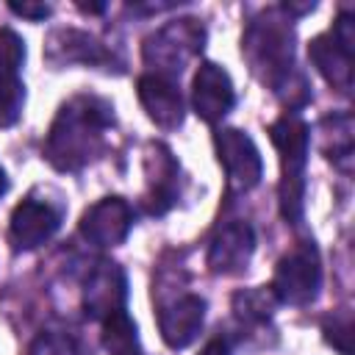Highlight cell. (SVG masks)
I'll list each match as a JSON object with an SVG mask.
<instances>
[{
    "label": "cell",
    "instance_id": "cell-17",
    "mask_svg": "<svg viewBox=\"0 0 355 355\" xmlns=\"http://www.w3.org/2000/svg\"><path fill=\"white\" fill-rule=\"evenodd\" d=\"M103 347L108 355H141L136 324L125 311L103 319Z\"/></svg>",
    "mask_w": 355,
    "mask_h": 355
},
{
    "label": "cell",
    "instance_id": "cell-14",
    "mask_svg": "<svg viewBox=\"0 0 355 355\" xmlns=\"http://www.w3.org/2000/svg\"><path fill=\"white\" fill-rule=\"evenodd\" d=\"M61 227V211H55L50 202L39 200H22L11 214V241L19 250H33L53 239V233Z\"/></svg>",
    "mask_w": 355,
    "mask_h": 355
},
{
    "label": "cell",
    "instance_id": "cell-11",
    "mask_svg": "<svg viewBox=\"0 0 355 355\" xmlns=\"http://www.w3.org/2000/svg\"><path fill=\"white\" fill-rule=\"evenodd\" d=\"M125 297H128V280L122 266L111 261H100L83 288V308L86 316L92 319H108L116 311H125Z\"/></svg>",
    "mask_w": 355,
    "mask_h": 355
},
{
    "label": "cell",
    "instance_id": "cell-26",
    "mask_svg": "<svg viewBox=\"0 0 355 355\" xmlns=\"http://www.w3.org/2000/svg\"><path fill=\"white\" fill-rule=\"evenodd\" d=\"M6 189H8V178H6V172H3V166H0V197L6 194Z\"/></svg>",
    "mask_w": 355,
    "mask_h": 355
},
{
    "label": "cell",
    "instance_id": "cell-23",
    "mask_svg": "<svg viewBox=\"0 0 355 355\" xmlns=\"http://www.w3.org/2000/svg\"><path fill=\"white\" fill-rule=\"evenodd\" d=\"M31 355H80L75 338L64 336V333H42L33 347H31Z\"/></svg>",
    "mask_w": 355,
    "mask_h": 355
},
{
    "label": "cell",
    "instance_id": "cell-18",
    "mask_svg": "<svg viewBox=\"0 0 355 355\" xmlns=\"http://www.w3.org/2000/svg\"><path fill=\"white\" fill-rule=\"evenodd\" d=\"M322 150L330 161L347 166L352 158V116L349 114H336L322 119Z\"/></svg>",
    "mask_w": 355,
    "mask_h": 355
},
{
    "label": "cell",
    "instance_id": "cell-9",
    "mask_svg": "<svg viewBox=\"0 0 355 355\" xmlns=\"http://www.w3.org/2000/svg\"><path fill=\"white\" fill-rule=\"evenodd\" d=\"M178 161L164 144H147L144 155V175H147V194H144V208L153 216L166 214L175 200H178Z\"/></svg>",
    "mask_w": 355,
    "mask_h": 355
},
{
    "label": "cell",
    "instance_id": "cell-10",
    "mask_svg": "<svg viewBox=\"0 0 355 355\" xmlns=\"http://www.w3.org/2000/svg\"><path fill=\"white\" fill-rule=\"evenodd\" d=\"M255 252V233L247 222H227L216 230L208 247V269L214 275H239Z\"/></svg>",
    "mask_w": 355,
    "mask_h": 355
},
{
    "label": "cell",
    "instance_id": "cell-1",
    "mask_svg": "<svg viewBox=\"0 0 355 355\" xmlns=\"http://www.w3.org/2000/svg\"><path fill=\"white\" fill-rule=\"evenodd\" d=\"M114 122V108L94 94H78L61 105L50 125L44 155L61 172L86 166L103 150V133Z\"/></svg>",
    "mask_w": 355,
    "mask_h": 355
},
{
    "label": "cell",
    "instance_id": "cell-13",
    "mask_svg": "<svg viewBox=\"0 0 355 355\" xmlns=\"http://www.w3.org/2000/svg\"><path fill=\"white\" fill-rule=\"evenodd\" d=\"M202 319H205V300L197 294H183L158 311L161 338L166 341V347L183 349L197 338Z\"/></svg>",
    "mask_w": 355,
    "mask_h": 355
},
{
    "label": "cell",
    "instance_id": "cell-6",
    "mask_svg": "<svg viewBox=\"0 0 355 355\" xmlns=\"http://www.w3.org/2000/svg\"><path fill=\"white\" fill-rule=\"evenodd\" d=\"M214 144H216V158L225 169L227 186L233 191H250L252 186H258L263 175V161L255 141L244 130L222 128L214 133Z\"/></svg>",
    "mask_w": 355,
    "mask_h": 355
},
{
    "label": "cell",
    "instance_id": "cell-12",
    "mask_svg": "<svg viewBox=\"0 0 355 355\" xmlns=\"http://www.w3.org/2000/svg\"><path fill=\"white\" fill-rule=\"evenodd\" d=\"M139 92V103L147 111V116L164 128V130H175L183 122V97L180 89L175 86V80L169 75H141L136 83Z\"/></svg>",
    "mask_w": 355,
    "mask_h": 355
},
{
    "label": "cell",
    "instance_id": "cell-16",
    "mask_svg": "<svg viewBox=\"0 0 355 355\" xmlns=\"http://www.w3.org/2000/svg\"><path fill=\"white\" fill-rule=\"evenodd\" d=\"M47 55L53 61H80V64H108L114 55L103 50L89 33L80 31H55L47 44Z\"/></svg>",
    "mask_w": 355,
    "mask_h": 355
},
{
    "label": "cell",
    "instance_id": "cell-2",
    "mask_svg": "<svg viewBox=\"0 0 355 355\" xmlns=\"http://www.w3.org/2000/svg\"><path fill=\"white\" fill-rule=\"evenodd\" d=\"M291 42H294L291 19H286L280 11H263L258 19L250 22L241 39V53L250 61V69L275 92L291 83V67H294Z\"/></svg>",
    "mask_w": 355,
    "mask_h": 355
},
{
    "label": "cell",
    "instance_id": "cell-20",
    "mask_svg": "<svg viewBox=\"0 0 355 355\" xmlns=\"http://www.w3.org/2000/svg\"><path fill=\"white\" fill-rule=\"evenodd\" d=\"M22 103H25V86H22V80L17 75L14 78H0V128L14 125L19 119Z\"/></svg>",
    "mask_w": 355,
    "mask_h": 355
},
{
    "label": "cell",
    "instance_id": "cell-8",
    "mask_svg": "<svg viewBox=\"0 0 355 355\" xmlns=\"http://www.w3.org/2000/svg\"><path fill=\"white\" fill-rule=\"evenodd\" d=\"M133 227V208L122 197H103L80 216V233L97 247H116Z\"/></svg>",
    "mask_w": 355,
    "mask_h": 355
},
{
    "label": "cell",
    "instance_id": "cell-19",
    "mask_svg": "<svg viewBox=\"0 0 355 355\" xmlns=\"http://www.w3.org/2000/svg\"><path fill=\"white\" fill-rule=\"evenodd\" d=\"M275 294H272V288H252V291H241V294H236V300H233V308H236V313L241 316V319H247V322H255V319H266L269 313H272V308H275Z\"/></svg>",
    "mask_w": 355,
    "mask_h": 355
},
{
    "label": "cell",
    "instance_id": "cell-7",
    "mask_svg": "<svg viewBox=\"0 0 355 355\" xmlns=\"http://www.w3.org/2000/svg\"><path fill=\"white\" fill-rule=\"evenodd\" d=\"M236 103V92H233V80L230 75L214 64V61H202L197 67L194 83H191V105L194 114L202 122H219Z\"/></svg>",
    "mask_w": 355,
    "mask_h": 355
},
{
    "label": "cell",
    "instance_id": "cell-15",
    "mask_svg": "<svg viewBox=\"0 0 355 355\" xmlns=\"http://www.w3.org/2000/svg\"><path fill=\"white\" fill-rule=\"evenodd\" d=\"M308 55L333 89L338 92L352 89V50L341 47L330 33H322L308 44Z\"/></svg>",
    "mask_w": 355,
    "mask_h": 355
},
{
    "label": "cell",
    "instance_id": "cell-21",
    "mask_svg": "<svg viewBox=\"0 0 355 355\" xmlns=\"http://www.w3.org/2000/svg\"><path fill=\"white\" fill-rule=\"evenodd\" d=\"M322 333H324V341L333 344L341 355H352V313L349 311H341L324 319Z\"/></svg>",
    "mask_w": 355,
    "mask_h": 355
},
{
    "label": "cell",
    "instance_id": "cell-22",
    "mask_svg": "<svg viewBox=\"0 0 355 355\" xmlns=\"http://www.w3.org/2000/svg\"><path fill=\"white\" fill-rule=\"evenodd\" d=\"M22 61H25L22 39L11 28H3L0 31V78H14Z\"/></svg>",
    "mask_w": 355,
    "mask_h": 355
},
{
    "label": "cell",
    "instance_id": "cell-24",
    "mask_svg": "<svg viewBox=\"0 0 355 355\" xmlns=\"http://www.w3.org/2000/svg\"><path fill=\"white\" fill-rule=\"evenodd\" d=\"M8 8H11L14 14H19V17L33 19V22H39V19H44V17L50 14V6H47V3H11Z\"/></svg>",
    "mask_w": 355,
    "mask_h": 355
},
{
    "label": "cell",
    "instance_id": "cell-4",
    "mask_svg": "<svg viewBox=\"0 0 355 355\" xmlns=\"http://www.w3.org/2000/svg\"><path fill=\"white\" fill-rule=\"evenodd\" d=\"M322 286V266H319V252L311 241L297 244L288 255H283L275 266L272 277V294L277 302L288 305H308L316 300Z\"/></svg>",
    "mask_w": 355,
    "mask_h": 355
},
{
    "label": "cell",
    "instance_id": "cell-25",
    "mask_svg": "<svg viewBox=\"0 0 355 355\" xmlns=\"http://www.w3.org/2000/svg\"><path fill=\"white\" fill-rule=\"evenodd\" d=\"M200 355H230V349H227V344H225L222 338H211V341L200 349Z\"/></svg>",
    "mask_w": 355,
    "mask_h": 355
},
{
    "label": "cell",
    "instance_id": "cell-5",
    "mask_svg": "<svg viewBox=\"0 0 355 355\" xmlns=\"http://www.w3.org/2000/svg\"><path fill=\"white\" fill-rule=\"evenodd\" d=\"M202 42L205 31L197 19H175L144 42V61L158 69L155 75L180 72L183 64L202 50Z\"/></svg>",
    "mask_w": 355,
    "mask_h": 355
},
{
    "label": "cell",
    "instance_id": "cell-3",
    "mask_svg": "<svg viewBox=\"0 0 355 355\" xmlns=\"http://www.w3.org/2000/svg\"><path fill=\"white\" fill-rule=\"evenodd\" d=\"M269 139L280 153V211L288 222H300L311 144L308 125L297 114H283L269 125Z\"/></svg>",
    "mask_w": 355,
    "mask_h": 355
}]
</instances>
